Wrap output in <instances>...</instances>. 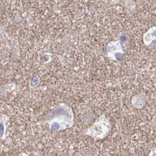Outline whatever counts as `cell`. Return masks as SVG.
<instances>
[{"label": "cell", "mask_w": 156, "mask_h": 156, "mask_svg": "<svg viewBox=\"0 0 156 156\" xmlns=\"http://www.w3.org/2000/svg\"><path fill=\"white\" fill-rule=\"evenodd\" d=\"M150 156H156V150L154 151H152L151 153V155Z\"/></svg>", "instance_id": "4"}, {"label": "cell", "mask_w": 156, "mask_h": 156, "mask_svg": "<svg viewBox=\"0 0 156 156\" xmlns=\"http://www.w3.org/2000/svg\"><path fill=\"white\" fill-rule=\"evenodd\" d=\"M4 132V125L2 123L0 124V136H2Z\"/></svg>", "instance_id": "3"}, {"label": "cell", "mask_w": 156, "mask_h": 156, "mask_svg": "<svg viewBox=\"0 0 156 156\" xmlns=\"http://www.w3.org/2000/svg\"><path fill=\"white\" fill-rule=\"evenodd\" d=\"M156 39V27L151 28L144 36V42L146 45H149L150 43Z\"/></svg>", "instance_id": "2"}, {"label": "cell", "mask_w": 156, "mask_h": 156, "mask_svg": "<svg viewBox=\"0 0 156 156\" xmlns=\"http://www.w3.org/2000/svg\"><path fill=\"white\" fill-rule=\"evenodd\" d=\"M110 131V124L105 117L101 118L91 129L90 134L94 138L102 139L108 135Z\"/></svg>", "instance_id": "1"}]
</instances>
